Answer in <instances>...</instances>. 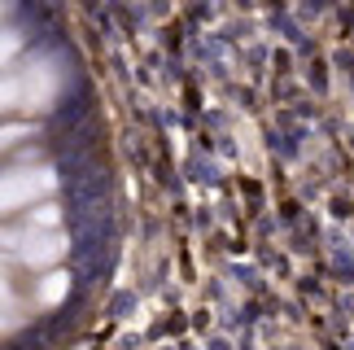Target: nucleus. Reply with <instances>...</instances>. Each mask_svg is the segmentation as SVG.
Returning a JSON list of instances; mask_svg holds the SVG:
<instances>
[{"instance_id": "nucleus-1", "label": "nucleus", "mask_w": 354, "mask_h": 350, "mask_svg": "<svg viewBox=\"0 0 354 350\" xmlns=\"http://www.w3.org/2000/svg\"><path fill=\"white\" fill-rule=\"evenodd\" d=\"M118 254L101 88L53 0H0V350H53Z\"/></svg>"}]
</instances>
